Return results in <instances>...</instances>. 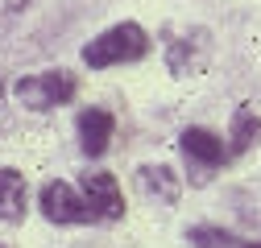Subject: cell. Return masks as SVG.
<instances>
[{"label": "cell", "mask_w": 261, "mask_h": 248, "mask_svg": "<svg viewBox=\"0 0 261 248\" xmlns=\"http://www.w3.org/2000/svg\"><path fill=\"white\" fill-rule=\"evenodd\" d=\"M38 203H42V215H46L50 224H87V220H95L91 203L79 199L67 182H46Z\"/></svg>", "instance_id": "277c9868"}, {"label": "cell", "mask_w": 261, "mask_h": 248, "mask_svg": "<svg viewBox=\"0 0 261 248\" xmlns=\"http://www.w3.org/2000/svg\"><path fill=\"white\" fill-rule=\"evenodd\" d=\"M178 149H182V158H187L195 182H207L212 170H220L228 158H232V149H228L216 133H207V129H187L178 137Z\"/></svg>", "instance_id": "3957f363"}, {"label": "cell", "mask_w": 261, "mask_h": 248, "mask_svg": "<svg viewBox=\"0 0 261 248\" xmlns=\"http://www.w3.org/2000/svg\"><path fill=\"white\" fill-rule=\"evenodd\" d=\"M112 129H116V120H112L108 108H87V112H79V145H83L87 158H100V153L108 149Z\"/></svg>", "instance_id": "8992f818"}, {"label": "cell", "mask_w": 261, "mask_h": 248, "mask_svg": "<svg viewBox=\"0 0 261 248\" xmlns=\"http://www.w3.org/2000/svg\"><path fill=\"white\" fill-rule=\"evenodd\" d=\"M25 203H29L25 178H21L13 166H0V220H5V224L25 220Z\"/></svg>", "instance_id": "52a82bcc"}, {"label": "cell", "mask_w": 261, "mask_h": 248, "mask_svg": "<svg viewBox=\"0 0 261 248\" xmlns=\"http://www.w3.org/2000/svg\"><path fill=\"white\" fill-rule=\"evenodd\" d=\"M249 248H261V240H257V244H249Z\"/></svg>", "instance_id": "7c38bea8"}, {"label": "cell", "mask_w": 261, "mask_h": 248, "mask_svg": "<svg viewBox=\"0 0 261 248\" xmlns=\"http://www.w3.org/2000/svg\"><path fill=\"white\" fill-rule=\"evenodd\" d=\"M145 50H149L145 29L133 25V21H124V25L104 29L95 42H87L83 62H87V67H95V71H104V67H120V62H137Z\"/></svg>", "instance_id": "6da1fadb"}, {"label": "cell", "mask_w": 261, "mask_h": 248, "mask_svg": "<svg viewBox=\"0 0 261 248\" xmlns=\"http://www.w3.org/2000/svg\"><path fill=\"white\" fill-rule=\"evenodd\" d=\"M257 137H261V120H257L249 108H237V116H232V133H228V141H232V145H228V149H232V158H237V153H245Z\"/></svg>", "instance_id": "9c48e42d"}, {"label": "cell", "mask_w": 261, "mask_h": 248, "mask_svg": "<svg viewBox=\"0 0 261 248\" xmlns=\"http://www.w3.org/2000/svg\"><path fill=\"white\" fill-rule=\"evenodd\" d=\"M79 91L75 75L71 71H46V75H29L17 83V100L25 108H34V112H50L58 104H67L71 96Z\"/></svg>", "instance_id": "7a4b0ae2"}, {"label": "cell", "mask_w": 261, "mask_h": 248, "mask_svg": "<svg viewBox=\"0 0 261 248\" xmlns=\"http://www.w3.org/2000/svg\"><path fill=\"white\" fill-rule=\"evenodd\" d=\"M191 244L195 248H241L232 232H220V228H195L191 232Z\"/></svg>", "instance_id": "30bf717a"}, {"label": "cell", "mask_w": 261, "mask_h": 248, "mask_svg": "<svg viewBox=\"0 0 261 248\" xmlns=\"http://www.w3.org/2000/svg\"><path fill=\"white\" fill-rule=\"evenodd\" d=\"M21 5H25V0H0V17L13 13V9H21Z\"/></svg>", "instance_id": "8fae6325"}, {"label": "cell", "mask_w": 261, "mask_h": 248, "mask_svg": "<svg viewBox=\"0 0 261 248\" xmlns=\"http://www.w3.org/2000/svg\"><path fill=\"white\" fill-rule=\"evenodd\" d=\"M141 186H145V195H158L162 203L178 199V182H174L170 166H141Z\"/></svg>", "instance_id": "ba28073f"}, {"label": "cell", "mask_w": 261, "mask_h": 248, "mask_svg": "<svg viewBox=\"0 0 261 248\" xmlns=\"http://www.w3.org/2000/svg\"><path fill=\"white\" fill-rule=\"evenodd\" d=\"M83 199L91 203L95 220H104V224L124 215V199H120V186L112 174H83Z\"/></svg>", "instance_id": "5b68a950"}]
</instances>
